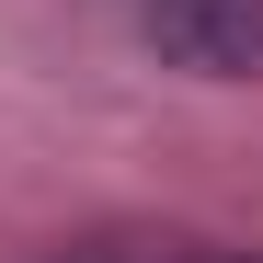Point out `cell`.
Here are the masks:
<instances>
[{"instance_id": "obj_1", "label": "cell", "mask_w": 263, "mask_h": 263, "mask_svg": "<svg viewBox=\"0 0 263 263\" xmlns=\"http://www.w3.org/2000/svg\"><path fill=\"white\" fill-rule=\"evenodd\" d=\"M138 34L195 80H263V0H138Z\"/></svg>"}]
</instances>
